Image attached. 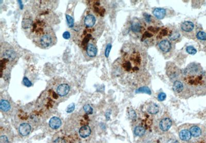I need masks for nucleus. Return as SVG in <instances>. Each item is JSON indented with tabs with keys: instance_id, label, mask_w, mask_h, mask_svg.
Returning a JSON list of instances; mask_svg holds the SVG:
<instances>
[{
	"instance_id": "f257e3e1",
	"label": "nucleus",
	"mask_w": 206,
	"mask_h": 143,
	"mask_svg": "<svg viewBox=\"0 0 206 143\" xmlns=\"http://www.w3.org/2000/svg\"><path fill=\"white\" fill-rule=\"evenodd\" d=\"M53 42V38L51 35L44 34L40 39V43L44 47H49Z\"/></svg>"
},
{
	"instance_id": "f03ea898",
	"label": "nucleus",
	"mask_w": 206,
	"mask_h": 143,
	"mask_svg": "<svg viewBox=\"0 0 206 143\" xmlns=\"http://www.w3.org/2000/svg\"><path fill=\"white\" fill-rule=\"evenodd\" d=\"M70 89V86L68 84L62 83L57 88V94L60 96H64L69 93Z\"/></svg>"
},
{
	"instance_id": "7ed1b4c3",
	"label": "nucleus",
	"mask_w": 206,
	"mask_h": 143,
	"mask_svg": "<svg viewBox=\"0 0 206 143\" xmlns=\"http://www.w3.org/2000/svg\"><path fill=\"white\" fill-rule=\"evenodd\" d=\"M172 125V120L170 118H164L160 122V128L163 131H167Z\"/></svg>"
},
{
	"instance_id": "20e7f679",
	"label": "nucleus",
	"mask_w": 206,
	"mask_h": 143,
	"mask_svg": "<svg viewBox=\"0 0 206 143\" xmlns=\"http://www.w3.org/2000/svg\"><path fill=\"white\" fill-rule=\"evenodd\" d=\"M19 130L21 135L23 136H27L31 132V126L27 123H22L20 125Z\"/></svg>"
},
{
	"instance_id": "39448f33",
	"label": "nucleus",
	"mask_w": 206,
	"mask_h": 143,
	"mask_svg": "<svg viewBox=\"0 0 206 143\" xmlns=\"http://www.w3.org/2000/svg\"><path fill=\"white\" fill-rule=\"evenodd\" d=\"M62 120L59 117L54 116L52 117L49 121V127L53 129H58L62 125Z\"/></svg>"
},
{
	"instance_id": "423d86ee",
	"label": "nucleus",
	"mask_w": 206,
	"mask_h": 143,
	"mask_svg": "<svg viewBox=\"0 0 206 143\" xmlns=\"http://www.w3.org/2000/svg\"><path fill=\"white\" fill-rule=\"evenodd\" d=\"M96 22V18L92 15H88L85 17L84 23L87 27H92L94 25Z\"/></svg>"
},
{
	"instance_id": "0eeeda50",
	"label": "nucleus",
	"mask_w": 206,
	"mask_h": 143,
	"mask_svg": "<svg viewBox=\"0 0 206 143\" xmlns=\"http://www.w3.org/2000/svg\"><path fill=\"white\" fill-rule=\"evenodd\" d=\"M86 51L87 55L90 57H94L96 56L98 53L97 47L92 43L88 44Z\"/></svg>"
},
{
	"instance_id": "6e6552de",
	"label": "nucleus",
	"mask_w": 206,
	"mask_h": 143,
	"mask_svg": "<svg viewBox=\"0 0 206 143\" xmlns=\"http://www.w3.org/2000/svg\"><path fill=\"white\" fill-rule=\"evenodd\" d=\"M159 47L162 52L167 53L169 52L171 49V44L169 41L164 40L160 42Z\"/></svg>"
},
{
	"instance_id": "1a4fd4ad",
	"label": "nucleus",
	"mask_w": 206,
	"mask_h": 143,
	"mask_svg": "<svg viewBox=\"0 0 206 143\" xmlns=\"http://www.w3.org/2000/svg\"><path fill=\"white\" fill-rule=\"evenodd\" d=\"M91 128L88 125L83 126L80 128L79 131L80 136L82 138H87L91 134Z\"/></svg>"
},
{
	"instance_id": "9d476101",
	"label": "nucleus",
	"mask_w": 206,
	"mask_h": 143,
	"mask_svg": "<svg viewBox=\"0 0 206 143\" xmlns=\"http://www.w3.org/2000/svg\"><path fill=\"white\" fill-rule=\"evenodd\" d=\"M153 14L157 19H162L166 15V11L164 8H156L153 11Z\"/></svg>"
},
{
	"instance_id": "9b49d317",
	"label": "nucleus",
	"mask_w": 206,
	"mask_h": 143,
	"mask_svg": "<svg viewBox=\"0 0 206 143\" xmlns=\"http://www.w3.org/2000/svg\"><path fill=\"white\" fill-rule=\"evenodd\" d=\"M181 28L183 31L185 32H190L193 31V29L194 28V25L193 23L190 21H185L182 24Z\"/></svg>"
},
{
	"instance_id": "f8f14e48",
	"label": "nucleus",
	"mask_w": 206,
	"mask_h": 143,
	"mask_svg": "<svg viewBox=\"0 0 206 143\" xmlns=\"http://www.w3.org/2000/svg\"><path fill=\"white\" fill-rule=\"evenodd\" d=\"M11 108L10 103L7 100L2 99L0 102V109L3 112H7Z\"/></svg>"
},
{
	"instance_id": "ddd939ff",
	"label": "nucleus",
	"mask_w": 206,
	"mask_h": 143,
	"mask_svg": "<svg viewBox=\"0 0 206 143\" xmlns=\"http://www.w3.org/2000/svg\"><path fill=\"white\" fill-rule=\"evenodd\" d=\"M179 137L181 140L188 141L190 140L191 138V134L188 130H183L180 131Z\"/></svg>"
},
{
	"instance_id": "4468645a",
	"label": "nucleus",
	"mask_w": 206,
	"mask_h": 143,
	"mask_svg": "<svg viewBox=\"0 0 206 143\" xmlns=\"http://www.w3.org/2000/svg\"><path fill=\"white\" fill-rule=\"evenodd\" d=\"M173 88L174 91L177 93H180L183 89V83L180 81H176L174 82L173 86Z\"/></svg>"
},
{
	"instance_id": "2eb2a0df",
	"label": "nucleus",
	"mask_w": 206,
	"mask_h": 143,
	"mask_svg": "<svg viewBox=\"0 0 206 143\" xmlns=\"http://www.w3.org/2000/svg\"><path fill=\"white\" fill-rule=\"evenodd\" d=\"M147 111L151 114H156L159 112V107L154 103H151L147 108Z\"/></svg>"
},
{
	"instance_id": "dca6fc26",
	"label": "nucleus",
	"mask_w": 206,
	"mask_h": 143,
	"mask_svg": "<svg viewBox=\"0 0 206 143\" xmlns=\"http://www.w3.org/2000/svg\"><path fill=\"white\" fill-rule=\"evenodd\" d=\"M190 132L191 134V135H192L193 137H195V138L199 136L201 134V129L196 126H193L191 128Z\"/></svg>"
},
{
	"instance_id": "f3484780",
	"label": "nucleus",
	"mask_w": 206,
	"mask_h": 143,
	"mask_svg": "<svg viewBox=\"0 0 206 143\" xmlns=\"http://www.w3.org/2000/svg\"><path fill=\"white\" fill-rule=\"evenodd\" d=\"M131 28L132 31L134 33H139L141 31V26L140 23L134 21L131 24Z\"/></svg>"
},
{
	"instance_id": "a211bd4d",
	"label": "nucleus",
	"mask_w": 206,
	"mask_h": 143,
	"mask_svg": "<svg viewBox=\"0 0 206 143\" xmlns=\"http://www.w3.org/2000/svg\"><path fill=\"white\" fill-rule=\"evenodd\" d=\"M4 56L6 57L7 59H13L15 57V53L13 51V50H9L6 51L4 53Z\"/></svg>"
},
{
	"instance_id": "6ab92c4d",
	"label": "nucleus",
	"mask_w": 206,
	"mask_h": 143,
	"mask_svg": "<svg viewBox=\"0 0 206 143\" xmlns=\"http://www.w3.org/2000/svg\"><path fill=\"white\" fill-rule=\"evenodd\" d=\"M33 24V21L31 19H23L22 22V26L23 29H27L29 28Z\"/></svg>"
},
{
	"instance_id": "aec40b11",
	"label": "nucleus",
	"mask_w": 206,
	"mask_h": 143,
	"mask_svg": "<svg viewBox=\"0 0 206 143\" xmlns=\"http://www.w3.org/2000/svg\"><path fill=\"white\" fill-rule=\"evenodd\" d=\"M134 134L136 136H143L145 133V130L144 128L141 126H138L136 127L135 129H134Z\"/></svg>"
},
{
	"instance_id": "412c9836",
	"label": "nucleus",
	"mask_w": 206,
	"mask_h": 143,
	"mask_svg": "<svg viewBox=\"0 0 206 143\" xmlns=\"http://www.w3.org/2000/svg\"><path fill=\"white\" fill-rule=\"evenodd\" d=\"M136 93H146L147 94L150 95L152 94V92L150 91V88L147 86H142L140 88H138L136 91Z\"/></svg>"
},
{
	"instance_id": "4be33fe9",
	"label": "nucleus",
	"mask_w": 206,
	"mask_h": 143,
	"mask_svg": "<svg viewBox=\"0 0 206 143\" xmlns=\"http://www.w3.org/2000/svg\"><path fill=\"white\" fill-rule=\"evenodd\" d=\"M66 18L67 20V24L68 26L70 28H72L74 26V19L72 18V17L70 16L69 15H66Z\"/></svg>"
},
{
	"instance_id": "5701e85b",
	"label": "nucleus",
	"mask_w": 206,
	"mask_h": 143,
	"mask_svg": "<svg viewBox=\"0 0 206 143\" xmlns=\"http://www.w3.org/2000/svg\"><path fill=\"white\" fill-rule=\"evenodd\" d=\"M84 110L86 114H92L93 110L92 107L89 104H85L84 106Z\"/></svg>"
},
{
	"instance_id": "b1692460",
	"label": "nucleus",
	"mask_w": 206,
	"mask_h": 143,
	"mask_svg": "<svg viewBox=\"0 0 206 143\" xmlns=\"http://www.w3.org/2000/svg\"><path fill=\"white\" fill-rule=\"evenodd\" d=\"M196 37L201 40H206V33L203 31H198L196 35Z\"/></svg>"
},
{
	"instance_id": "393cba45",
	"label": "nucleus",
	"mask_w": 206,
	"mask_h": 143,
	"mask_svg": "<svg viewBox=\"0 0 206 143\" xmlns=\"http://www.w3.org/2000/svg\"><path fill=\"white\" fill-rule=\"evenodd\" d=\"M186 51L190 55H195L197 53V50L192 46H189L186 48Z\"/></svg>"
},
{
	"instance_id": "a878e982",
	"label": "nucleus",
	"mask_w": 206,
	"mask_h": 143,
	"mask_svg": "<svg viewBox=\"0 0 206 143\" xmlns=\"http://www.w3.org/2000/svg\"><path fill=\"white\" fill-rule=\"evenodd\" d=\"M180 36V34L178 32H175V33H173L169 36V39L171 40L174 41L177 39H178Z\"/></svg>"
},
{
	"instance_id": "bb28decb",
	"label": "nucleus",
	"mask_w": 206,
	"mask_h": 143,
	"mask_svg": "<svg viewBox=\"0 0 206 143\" xmlns=\"http://www.w3.org/2000/svg\"><path fill=\"white\" fill-rule=\"evenodd\" d=\"M123 67L125 69V70L128 71V72L131 70V68H132L131 63L128 61H125V63H124L123 64Z\"/></svg>"
},
{
	"instance_id": "cd10ccee",
	"label": "nucleus",
	"mask_w": 206,
	"mask_h": 143,
	"mask_svg": "<svg viewBox=\"0 0 206 143\" xmlns=\"http://www.w3.org/2000/svg\"><path fill=\"white\" fill-rule=\"evenodd\" d=\"M128 116L130 119L134 120L136 118V113L134 110L130 109L129 110Z\"/></svg>"
},
{
	"instance_id": "c85d7f7f",
	"label": "nucleus",
	"mask_w": 206,
	"mask_h": 143,
	"mask_svg": "<svg viewBox=\"0 0 206 143\" xmlns=\"http://www.w3.org/2000/svg\"><path fill=\"white\" fill-rule=\"evenodd\" d=\"M112 48V45L110 43L107 44V47H106L105 51V55L106 58H108L110 54L111 50Z\"/></svg>"
},
{
	"instance_id": "c756f323",
	"label": "nucleus",
	"mask_w": 206,
	"mask_h": 143,
	"mask_svg": "<svg viewBox=\"0 0 206 143\" xmlns=\"http://www.w3.org/2000/svg\"><path fill=\"white\" fill-rule=\"evenodd\" d=\"M75 104L74 103H72L71 104H70L67 108V109H66V111L67 113H72V112L74 111V110H75Z\"/></svg>"
},
{
	"instance_id": "7c9ffc66",
	"label": "nucleus",
	"mask_w": 206,
	"mask_h": 143,
	"mask_svg": "<svg viewBox=\"0 0 206 143\" xmlns=\"http://www.w3.org/2000/svg\"><path fill=\"white\" fill-rule=\"evenodd\" d=\"M23 81L24 84L27 87H31V86H32V84H33L31 81L29 80L26 77H24Z\"/></svg>"
},
{
	"instance_id": "2f4dec72",
	"label": "nucleus",
	"mask_w": 206,
	"mask_h": 143,
	"mask_svg": "<svg viewBox=\"0 0 206 143\" xmlns=\"http://www.w3.org/2000/svg\"><path fill=\"white\" fill-rule=\"evenodd\" d=\"M168 34V31L167 29H162V31L160 32L158 37L159 38H161L165 36Z\"/></svg>"
},
{
	"instance_id": "473e14b6",
	"label": "nucleus",
	"mask_w": 206,
	"mask_h": 143,
	"mask_svg": "<svg viewBox=\"0 0 206 143\" xmlns=\"http://www.w3.org/2000/svg\"><path fill=\"white\" fill-rule=\"evenodd\" d=\"M91 35L90 34H88L85 37V38L82 40V45H84L87 43L89 41L90 39L91 38Z\"/></svg>"
},
{
	"instance_id": "72a5a7b5",
	"label": "nucleus",
	"mask_w": 206,
	"mask_h": 143,
	"mask_svg": "<svg viewBox=\"0 0 206 143\" xmlns=\"http://www.w3.org/2000/svg\"><path fill=\"white\" fill-rule=\"evenodd\" d=\"M0 143H9L7 137L6 135H1L0 137Z\"/></svg>"
},
{
	"instance_id": "f704fd0d",
	"label": "nucleus",
	"mask_w": 206,
	"mask_h": 143,
	"mask_svg": "<svg viewBox=\"0 0 206 143\" xmlns=\"http://www.w3.org/2000/svg\"><path fill=\"white\" fill-rule=\"evenodd\" d=\"M166 94L165 93H160L158 96V99L160 102H162L165 100L166 98Z\"/></svg>"
},
{
	"instance_id": "c9c22d12",
	"label": "nucleus",
	"mask_w": 206,
	"mask_h": 143,
	"mask_svg": "<svg viewBox=\"0 0 206 143\" xmlns=\"http://www.w3.org/2000/svg\"><path fill=\"white\" fill-rule=\"evenodd\" d=\"M148 31H151V32L156 33H157L158 31H159L160 30V28L159 27H154L152 26H150V27H148Z\"/></svg>"
},
{
	"instance_id": "e433bc0d",
	"label": "nucleus",
	"mask_w": 206,
	"mask_h": 143,
	"mask_svg": "<svg viewBox=\"0 0 206 143\" xmlns=\"http://www.w3.org/2000/svg\"><path fill=\"white\" fill-rule=\"evenodd\" d=\"M152 36H153V35H152V34L148 32V31H146V32H145V33H144V34H143V35L142 40L146 39L147 38H151V37Z\"/></svg>"
},
{
	"instance_id": "4c0bfd02",
	"label": "nucleus",
	"mask_w": 206,
	"mask_h": 143,
	"mask_svg": "<svg viewBox=\"0 0 206 143\" xmlns=\"http://www.w3.org/2000/svg\"><path fill=\"white\" fill-rule=\"evenodd\" d=\"M62 37L64 39H66V40H68L71 37V35L69 31H66L64 32V33L62 35Z\"/></svg>"
},
{
	"instance_id": "58836bf2",
	"label": "nucleus",
	"mask_w": 206,
	"mask_h": 143,
	"mask_svg": "<svg viewBox=\"0 0 206 143\" xmlns=\"http://www.w3.org/2000/svg\"><path fill=\"white\" fill-rule=\"evenodd\" d=\"M53 143H66V140H64V139L59 138H57L56 140H54Z\"/></svg>"
},
{
	"instance_id": "ea45409f",
	"label": "nucleus",
	"mask_w": 206,
	"mask_h": 143,
	"mask_svg": "<svg viewBox=\"0 0 206 143\" xmlns=\"http://www.w3.org/2000/svg\"><path fill=\"white\" fill-rule=\"evenodd\" d=\"M144 18L145 19V21H146L147 22L149 23L151 21V16H150V15L145 13V15L144 16Z\"/></svg>"
},
{
	"instance_id": "a19ab883",
	"label": "nucleus",
	"mask_w": 206,
	"mask_h": 143,
	"mask_svg": "<svg viewBox=\"0 0 206 143\" xmlns=\"http://www.w3.org/2000/svg\"><path fill=\"white\" fill-rule=\"evenodd\" d=\"M111 114V110H108L105 114L106 118V120H108L110 119V117Z\"/></svg>"
},
{
	"instance_id": "79ce46f5",
	"label": "nucleus",
	"mask_w": 206,
	"mask_h": 143,
	"mask_svg": "<svg viewBox=\"0 0 206 143\" xmlns=\"http://www.w3.org/2000/svg\"><path fill=\"white\" fill-rule=\"evenodd\" d=\"M167 143H179L178 142L177 140H174V139H172L169 140Z\"/></svg>"
},
{
	"instance_id": "37998d69",
	"label": "nucleus",
	"mask_w": 206,
	"mask_h": 143,
	"mask_svg": "<svg viewBox=\"0 0 206 143\" xmlns=\"http://www.w3.org/2000/svg\"><path fill=\"white\" fill-rule=\"evenodd\" d=\"M18 2L19 3V6H20V8L21 9H23L24 6H23L22 2L21 1H18Z\"/></svg>"
},
{
	"instance_id": "c03bdc74",
	"label": "nucleus",
	"mask_w": 206,
	"mask_h": 143,
	"mask_svg": "<svg viewBox=\"0 0 206 143\" xmlns=\"http://www.w3.org/2000/svg\"><path fill=\"white\" fill-rule=\"evenodd\" d=\"M53 97H54L55 99H57V98H58V94L54 92L53 93Z\"/></svg>"
},
{
	"instance_id": "a18cd8bd",
	"label": "nucleus",
	"mask_w": 206,
	"mask_h": 143,
	"mask_svg": "<svg viewBox=\"0 0 206 143\" xmlns=\"http://www.w3.org/2000/svg\"><path fill=\"white\" fill-rule=\"evenodd\" d=\"M139 70V68H138L137 67H134V68H132V70L134 71H136L138 70Z\"/></svg>"
}]
</instances>
